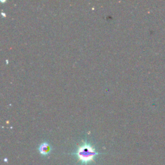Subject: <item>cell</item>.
<instances>
[{
    "instance_id": "obj_1",
    "label": "cell",
    "mask_w": 165,
    "mask_h": 165,
    "mask_svg": "<svg viewBox=\"0 0 165 165\" xmlns=\"http://www.w3.org/2000/svg\"><path fill=\"white\" fill-rule=\"evenodd\" d=\"M76 155L82 163L87 164L94 161L95 156L98 155V153L96 152L95 148L92 146L85 143L77 149Z\"/></svg>"
},
{
    "instance_id": "obj_2",
    "label": "cell",
    "mask_w": 165,
    "mask_h": 165,
    "mask_svg": "<svg viewBox=\"0 0 165 165\" xmlns=\"http://www.w3.org/2000/svg\"><path fill=\"white\" fill-rule=\"evenodd\" d=\"M40 152L43 155H47L50 151V147L47 143H42L39 148Z\"/></svg>"
}]
</instances>
